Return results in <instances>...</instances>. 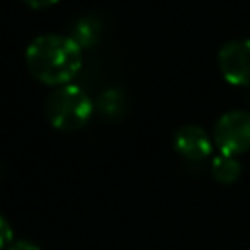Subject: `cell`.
Wrapping results in <instances>:
<instances>
[{
	"label": "cell",
	"mask_w": 250,
	"mask_h": 250,
	"mask_svg": "<svg viewBox=\"0 0 250 250\" xmlns=\"http://www.w3.org/2000/svg\"><path fill=\"white\" fill-rule=\"evenodd\" d=\"M98 109L100 113L107 119V121H117L125 115V109H127V100H125V94L117 88H109L105 90L100 100H98Z\"/></svg>",
	"instance_id": "obj_7"
},
{
	"label": "cell",
	"mask_w": 250,
	"mask_h": 250,
	"mask_svg": "<svg viewBox=\"0 0 250 250\" xmlns=\"http://www.w3.org/2000/svg\"><path fill=\"white\" fill-rule=\"evenodd\" d=\"M25 64L33 78L47 86H64L82 66V47L70 35L45 33L25 49Z\"/></svg>",
	"instance_id": "obj_1"
},
{
	"label": "cell",
	"mask_w": 250,
	"mask_h": 250,
	"mask_svg": "<svg viewBox=\"0 0 250 250\" xmlns=\"http://www.w3.org/2000/svg\"><path fill=\"white\" fill-rule=\"evenodd\" d=\"M8 250H41V248L37 244H33L31 240H12Z\"/></svg>",
	"instance_id": "obj_10"
},
{
	"label": "cell",
	"mask_w": 250,
	"mask_h": 250,
	"mask_svg": "<svg viewBox=\"0 0 250 250\" xmlns=\"http://www.w3.org/2000/svg\"><path fill=\"white\" fill-rule=\"evenodd\" d=\"M219 70L232 86H250V39H232L219 49Z\"/></svg>",
	"instance_id": "obj_4"
},
{
	"label": "cell",
	"mask_w": 250,
	"mask_h": 250,
	"mask_svg": "<svg viewBox=\"0 0 250 250\" xmlns=\"http://www.w3.org/2000/svg\"><path fill=\"white\" fill-rule=\"evenodd\" d=\"M94 113L92 98L76 84L55 88L45 104L49 123L59 131H76L84 127Z\"/></svg>",
	"instance_id": "obj_2"
},
{
	"label": "cell",
	"mask_w": 250,
	"mask_h": 250,
	"mask_svg": "<svg viewBox=\"0 0 250 250\" xmlns=\"http://www.w3.org/2000/svg\"><path fill=\"white\" fill-rule=\"evenodd\" d=\"M174 148L180 156H184L189 162H203L209 158L213 143L207 135V131L199 125H184L174 135Z\"/></svg>",
	"instance_id": "obj_5"
},
{
	"label": "cell",
	"mask_w": 250,
	"mask_h": 250,
	"mask_svg": "<svg viewBox=\"0 0 250 250\" xmlns=\"http://www.w3.org/2000/svg\"><path fill=\"white\" fill-rule=\"evenodd\" d=\"M14 240V234H12V227L10 223L0 215V250L2 248H8Z\"/></svg>",
	"instance_id": "obj_9"
},
{
	"label": "cell",
	"mask_w": 250,
	"mask_h": 250,
	"mask_svg": "<svg viewBox=\"0 0 250 250\" xmlns=\"http://www.w3.org/2000/svg\"><path fill=\"white\" fill-rule=\"evenodd\" d=\"M29 8H33V10H43V8H49V6H53V4H57L59 0H23Z\"/></svg>",
	"instance_id": "obj_11"
},
{
	"label": "cell",
	"mask_w": 250,
	"mask_h": 250,
	"mask_svg": "<svg viewBox=\"0 0 250 250\" xmlns=\"http://www.w3.org/2000/svg\"><path fill=\"white\" fill-rule=\"evenodd\" d=\"M211 174L219 184H234L242 174V166L236 160V156L219 152L211 160Z\"/></svg>",
	"instance_id": "obj_6"
},
{
	"label": "cell",
	"mask_w": 250,
	"mask_h": 250,
	"mask_svg": "<svg viewBox=\"0 0 250 250\" xmlns=\"http://www.w3.org/2000/svg\"><path fill=\"white\" fill-rule=\"evenodd\" d=\"M213 143L223 154L238 156L250 150V111L232 109L223 113L213 127Z\"/></svg>",
	"instance_id": "obj_3"
},
{
	"label": "cell",
	"mask_w": 250,
	"mask_h": 250,
	"mask_svg": "<svg viewBox=\"0 0 250 250\" xmlns=\"http://www.w3.org/2000/svg\"><path fill=\"white\" fill-rule=\"evenodd\" d=\"M98 35H100V23L94 18H82V20L76 21L70 37L80 47H90L98 41Z\"/></svg>",
	"instance_id": "obj_8"
}]
</instances>
